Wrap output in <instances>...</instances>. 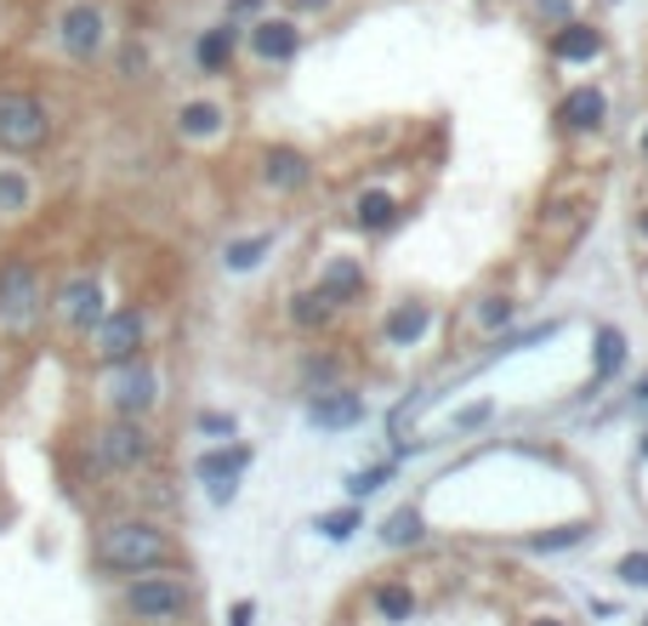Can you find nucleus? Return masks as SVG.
Wrapping results in <instances>:
<instances>
[{"label": "nucleus", "instance_id": "37998d69", "mask_svg": "<svg viewBox=\"0 0 648 626\" xmlns=\"http://www.w3.org/2000/svg\"><path fill=\"white\" fill-rule=\"evenodd\" d=\"M642 456H648V433H642Z\"/></svg>", "mask_w": 648, "mask_h": 626}, {"label": "nucleus", "instance_id": "c85d7f7f", "mask_svg": "<svg viewBox=\"0 0 648 626\" xmlns=\"http://www.w3.org/2000/svg\"><path fill=\"white\" fill-rule=\"evenodd\" d=\"M34 200V182L18 166H0V217H23Z\"/></svg>", "mask_w": 648, "mask_h": 626}, {"label": "nucleus", "instance_id": "2f4dec72", "mask_svg": "<svg viewBox=\"0 0 648 626\" xmlns=\"http://www.w3.org/2000/svg\"><path fill=\"white\" fill-rule=\"evenodd\" d=\"M359 529V507H336V513H319V536L330 541H347Z\"/></svg>", "mask_w": 648, "mask_h": 626}, {"label": "nucleus", "instance_id": "a211bd4d", "mask_svg": "<svg viewBox=\"0 0 648 626\" xmlns=\"http://www.w3.org/2000/svg\"><path fill=\"white\" fill-rule=\"evenodd\" d=\"M308 421L325 427V433H341V427H359L365 421V394L359 388H336V394H313L308 399Z\"/></svg>", "mask_w": 648, "mask_h": 626}, {"label": "nucleus", "instance_id": "4c0bfd02", "mask_svg": "<svg viewBox=\"0 0 648 626\" xmlns=\"http://www.w3.org/2000/svg\"><path fill=\"white\" fill-rule=\"evenodd\" d=\"M483 416H489V405H472V410H461V427H478Z\"/></svg>", "mask_w": 648, "mask_h": 626}, {"label": "nucleus", "instance_id": "20e7f679", "mask_svg": "<svg viewBox=\"0 0 648 626\" xmlns=\"http://www.w3.org/2000/svg\"><path fill=\"white\" fill-rule=\"evenodd\" d=\"M148 348H154V314H148L142 302L109 308L103 319H97V330H91V359H97V365H109V370L142 359Z\"/></svg>", "mask_w": 648, "mask_h": 626}, {"label": "nucleus", "instance_id": "b1692460", "mask_svg": "<svg viewBox=\"0 0 648 626\" xmlns=\"http://www.w3.org/2000/svg\"><path fill=\"white\" fill-rule=\"evenodd\" d=\"M421 541H427V518H421V507H398V513L381 518V547L405 553V547H421Z\"/></svg>", "mask_w": 648, "mask_h": 626}, {"label": "nucleus", "instance_id": "0eeeda50", "mask_svg": "<svg viewBox=\"0 0 648 626\" xmlns=\"http://www.w3.org/2000/svg\"><path fill=\"white\" fill-rule=\"evenodd\" d=\"M52 142V109L29 91H0V149L7 155H34Z\"/></svg>", "mask_w": 648, "mask_h": 626}, {"label": "nucleus", "instance_id": "39448f33", "mask_svg": "<svg viewBox=\"0 0 648 626\" xmlns=\"http://www.w3.org/2000/svg\"><path fill=\"white\" fill-rule=\"evenodd\" d=\"M103 405L109 416H126V421H148L160 405H166V376L154 359H131V365H114L109 381H103Z\"/></svg>", "mask_w": 648, "mask_h": 626}, {"label": "nucleus", "instance_id": "c9c22d12", "mask_svg": "<svg viewBox=\"0 0 648 626\" xmlns=\"http://www.w3.org/2000/svg\"><path fill=\"white\" fill-rule=\"evenodd\" d=\"M228 12H233V18H257V12H268V0H233ZM233 18H228V23H233Z\"/></svg>", "mask_w": 648, "mask_h": 626}, {"label": "nucleus", "instance_id": "58836bf2", "mask_svg": "<svg viewBox=\"0 0 648 626\" xmlns=\"http://www.w3.org/2000/svg\"><path fill=\"white\" fill-rule=\"evenodd\" d=\"M637 239H642V246H648V206L637 211Z\"/></svg>", "mask_w": 648, "mask_h": 626}, {"label": "nucleus", "instance_id": "79ce46f5", "mask_svg": "<svg viewBox=\"0 0 648 626\" xmlns=\"http://www.w3.org/2000/svg\"><path fill=\"white\" fill-rule=\"evenodd\" d=\"M637 155L648 160V126H642V137H637Z\"/></svg>", "mask_w": 648, "mask_h": 626}, {"label": "nucleus", "instance_id": "ddd939ff", "mask_svg": "<svg viewBox=\"0 0 648 626\" xmlns=\"http://www.w3.org/2000/svg\"><path fill=\"white\" fill-rule=\"evenodd\" d=\"M257 182L268 188V195H302V188L313 182V160L302 149H290V142H273V149H262V166H257Z\"/></svg>", "mask_w": 648, "mask_h": 626}, {"label": "nucleus", "instance_id": "9d476101", "mask_svg": "<svg viewBox=\"0 0 648 626\" xmlns=\"http://www.w3.org/2000/svg\"><path fill=\"white\" fill-rule=\"evenodd\" d=\"M302 46H308V34H302L296 18H257L251 34H245V52H251V63H262V69L296 63L302 58Z\"/></svg>", "mask_w": 648, "mask_h": 626}, {"label": "nucleus", "instance_id": "a19ab883", "mask_svg": "<svg viewBox=\"0 0 648 626\" xmlns=\"http://www.w3.org/2000/svg\"><path fill=\"white\" fill-rule=\"evenodd\" d=\"M637 405H648V376H637Z\"/></svg>", "mask_w": 648, "mask_h": 626}, {"label": "nucleus", "instance_id": "473e14b6", "mask_svg": "<svg viewBox=\"0 0 648 626\" xmlns=\"http://www.w3.org/2000/svg\"><path fill=\"white\" fill-rule=\"evenodd\" d=\"M615 575H620V587H637V593H648V553H626V558L615 564Z\"/></svg>", "mask_w": 648, "mask_h": 626}, {"label": "nucleus", "instance_id": "4468645a", "mask_svg": "<svg viewBox=\"0 0 648 626\" xmlns=\"http://www.w3.org/2000/svg\"><path fill=\"white\" fill-rule=\"evenodd\" d=\"M432 302L427 297H405V302H392L387 308V319H381V348H398V354H405V348H421L427 342V336H432Z\"/></svg>", "mask_w": 648, "mask_h": 626}, {"label": "nucleus", "instance_id": "bb28decb", "mask_svg": "<svg viewBox=\"0 0 648 626\" xmlns=\"http://www.w3.org/2000/svg\"><path fill=\"white\" fill-rule=\"evenodd\" d=\"M586 536H591V518H575L558 529H540V536H524V553H564V547H580Z\"/></svg>", "mask_w": 648, "mask_h": 626}, {"label": "nucleus", "instance_id": "5701e85b", "mask_svg": "<svg viewBox=\"0 0 648 626\" xmlns=\"http://www.w3.org/2000/svg\"><path fill=\"white\" fill-rule=\"evenodd\" d=\"M285 319H290L296 330H302V336H325V330H330L341 314H336V308H330V302L313 291V285H302V291H290V297H285Z\"/></svg>", "mask_w": 648, "mask_h": 626}, {"label": "nucleus", "instance_id": "2eb2a0df", "mask_svg": "<svg viewBox=\"0 0 648 626\" xmlns=\"http://www.w3.org/2000/svg\"><path fill=\"white\" fill-rule=\"evenodd\" d=\"M558 126L569 137H597L609 126V91L604 86H569L558 98Z\"/></svg>", "mask_w": 648, "mask_h": 626}, {"label": "nucleus", "instance_id": "c03bdc74", "mask_svg": "<svg viewBox=\"0 0 648 626\" xmlns=\"http://www.w3.org/2000/svg\"><path fill=\"white\" fill-rule=\"evenodd\" d=\"M0 381H7V370H0Z\"/></svg>", "mask_w": 648, "mask_h": 626}, {"label": "nucleus", "instance_id": "e433bc0d", "mask_svg": "<svg viewBox=\"0 0 648 626\" xmlns=\"http://www.w3.org/2000/svg\"><path fill=\"white\" fill-rule=\"evenodd\" d=\"M251 620H257V604H233L228 609V626H251Z\"/></svg>", "mask_w": 648, "mask_h": 626}, {"label": "nucleus", "instance_id": "6e6552de", "mask_svg": "<svg viewBox=\"0 0 648 626\" xmlns=\"http://www.w3.org/2000/svg\"><path fill=\"white\" fill-rule=\"evenodd\" d=\"M52 308V319L69 330V336H91L97 330V319L109 314V297H103V279L97 274H74V279H63V291L46 302Z\"/></svg>", "mask_w": 648, "mask_h": 626}, {"label": "nucleus", "instance_id": "72a5a7b5", "mask_svg": "<svg viewBox=\"0 0 648 626\" xmlns=\"http://www.w3.org/2000/svg\"><path fill=\"white\" fill-rule=\"evenodd\" d=\"M199 433H217V439H233L239 433V421L233 416H222V410H199V421H193Z\"/></svg>", "mask_w": 648, "mask_h": 626}, {"label": "nucleus", "instance_id": "4be33fe9", "mask_svg": "<svg viewBox=\"0 0 648 626\" xmlns=\"http://www.w3.org/2000/svg\"><path fill=\"white\" fill-rule=\"evenodd\" d=\"M370 609H376V620H387V626H405V620H416L421 598H416V587L405 582V575H392V582H376V587H370Z\"/></svg>", "mask_w": 648, "mask_h": 626}, {"label": "nucleus", "instance_id": "c756f323", "mask_svg": "<svg viewBox=\"0 0 648 626\" xmlns=\"http://www.w3.org/2000/svg\"><path fill=\"white\" fill-rule=\"evenodd\" d=\"M524 12H529L546 34H558L564 23H575V18H580V0H524Z\"/></svg>", "mask_w": 648, "mask_h": 626}, {"label": "nucleus", "instance_id": "6ab92c4d", "mask_svg": "<svg viewBox=\"0 0 648 626\" xmlns=\"http://www.w3.org/2000/svg\"><path fill=\"white\" fill-rule=\"evenodd\" d=\"M546 40H552V58L558 63H597V58H604V29H597L591 18H575V23H564L558 34H546Z\"/></svg>", "mask_w": 648, "mask_h": 626}, {"label": "nucleus", "instance_id": "a878e982", "mask_svg": "<svg viewBox=\"0 0 648 626\" xmlns=\"http://www.w3.org/2000/svg\"><path fill=\"white\" fill-rule=\"evenodd\" d=\"M512 314H518V297H512V291H489V297H478V302L467 308V325L489 336V330H501Z\"/></svg>", "mask_w": 648, "mask_h": 626}, {"label": "nucleus", "instance_id": "dca6fc26", "mask_svg": "<svg viewBox=\"0 0 648 626\" xmlns=\"http://www.w3.org/2000/svg\"><path fill=\"white\" fill-rule=\"evenodd\" d=\"M177 137L193 142V149H217V142L228 137V109L217 98H188L177 109Z\"/></svg>", "mask_w": 648, "mask_h": 626}, {"label": "nucleus", "instance_id": "7c9ffc66", "mask_svg": "<svg viewBox=\"0 0 648 626\" xmlns=\"http://www.w3.org/2000/svg\"><path fill=\"white\" fill-rule=\"evenodd\" d=\"M392 461H376V467H365V473H353V478H347V496H353V501H365V496H376L381 485H392Z\"/></svg>", "mask_w": 648, "mask_h": 626}, {"label": "nucleus", "instance_id": "aec40b11", "mask_svg": "<svg viewBox=\"0 0 648 626\" xmlns=\"http://www.w3.org/2000/svg\"><path fill=\"white\" fill-rule=\"evenodd\" d=\"M296 381L308 388V399H313V394H336V388H347V354H341V348H319V354H308L302 365H296Z\"/></svg>", "mask_w": 648, "mask_h": 626}, {"label": "nucleus", "instance_id": "f3484780", "mask_svg": "<svg viewBox=\"0 0 648 626\" xmlns=\"http://www.w3.org/2000/svg\"><path fill=\"white\" fill-rule=\"evenodd\" d=\"M398 217H405V195H392L387 182L365 188V195H353V206H347V222L359 233H387V228H398Z\"/></svg>", "mask_w": 648, "mask_h": 626}, {"label": "nucleus", "instance_id": "7ed1b4c3", "mask_svg": "<svg viewBox=\"0 0 648 626\" xmlns=\"http://www.w3.org/2000/svg\"><path fill=\"white\" fill-rule=\"evenodd\" d=\"M120 609L137 626H177L193 609V587H188L182 569H148V575H131L126 582Z\"/></svg>", "mask_w": 648, "mask_h": 626}, {"label": "nucleus", "instance_id": "f03ea898", "mask_svg": "<svg viewBox=\"0 0 648 626\" xmlns=\"http://www.w3.org/2000/svg\"><path fill=\"white\" fill-rule=\"evenodd\" d=\"M160 456H166V439L148 421L103 416L86 433V467H91V478H131V473H148Z\"/></svg>", "mask_w": 648, "mask_h": 626}, {"label": "nucleus", "instance_id": "f8f14e48", "mask_svg": "<svg viewBox=\"0 0 648 626\" xmlns=\"http://www.w3.org/2000/svg\"><path fill=\"white\" fill-rule=\"evenodd\" d=\"M313 291L341 314V308H353V302L370 291V274H365V262H359L353 251H336V257H325V268H319V279H313Z\"/></svg>", "mask_w": 648, "mask_h": 626}, {"label": "nucleus", "instance_id": "393cba45", "mask_svg": "<svg viewBox=\"0 0 648 626\" xmlns=\"http://www.w3.org/2000/svg\"><path fill=\"white\" fill-rule=\"evenodd\" d=\"M620 365H626V336L615 325H604L597 330V354H591V388H604Z\"/></svg>", "mask_w": 648, "mask_h": 626}, {"label": "nucleus", "instance_id": "ea45409f", "mask_svg": "<svg viewBox=\"0 0 648 626\" xmlns=\"http://www.w3.org/2000/svg\"><path fill=\"white\" fill-rule=\"evenodd\" d=\"M529 626H569V620H558V615H535Z\"/></svg>", "mask_w": 648, "mask_h": 626}, {"label": "nucleus", "instance_id": "cd10ccee", "mask_svg": "<svg viewBox=\"0 0 648 626\" xmlns=\"http://www.w3.org/2000/svg\"><path fill=\"white\" fill-rule=\"evenodd\" d=\"M273 251V233H251V239H233V246L222 251V268L228 274H251V268H262V257Z\"/></svg>", "mask_w": 648, "mask_h": 626}, {"label": "nucleus", "instance_id": "f257e3e1", "mask_svg": "<svg viewBox=\"0 0 648 626\" xmlns=\"http://www.w3.org/2000/svg\"><path fill=\"white\" fill-rule=\"evenodd\" d=\"M91 564L103 569V575H148V569H177V541H171V529L160 518H148V513H126V518H109L103 529H97V541H91Z\"/></svg>", "mask_w": 648, "mask_h": 626}, {"label": "nucleus", "instance_id": "412c9836", "mask_svg": "<svg viewBox=\"0 0 648 626\" xmlns=\"http://www.w3.org/2000/svg\"><path fill=\"white\" fill-rule=\"evenodd\" d=\"M239 58V23H211L206 34L193 40V63L206 74H228Z\"/></svg>", "mask_w": 648, "mask_h": 626}, {"label": "nucleus", "instance_id": "423d86ee", "mask_svg": "<svg viewBox=\"0 0 648 626\" xmlns=\"http://www.w3.org/2000/svg\"><path fill=\"white\" fill-rule=\"evenodd\" d=\"M40 319H46L40 268L29 257H7V262H0V330H7V336H29Z\"/></svg>", "mask_w": 648, "mask_h": 626}, {"label": "nucleus", "instance_id": "a18cd8bd", "mask_svg": "<svg viewBox=\"0 0 648 626\" xmlns=\"http://www.w3.org/2000/svg\"><path fill=\"white\" fill-rule=\"evenodd\" d=\"M642 626H648V620H642Z\"/></svg>", "mask_w": 648, "mask_h": 626}, {"label": "nucleus", "instance_id": "f704fd0d", "mask_svg": "<svg viewBox=\"0 0 648 626\" xmlns=\"http://www.w3.org/2000/svg\"><path fill=\"white\" fill-rule=\"evenodd\" d=\"M330 7H336V0H290V18L296 23H302V18H325Z\"/></svg>", "mask_w": 648, "mask_h": 626}, {"label": "nucleus", "instance_id": "1a4fd4ad", "mask_svg": "<svg viewBox=\"0 0 648 626\" xmlns=\"http://www.w3.org/2000/svg\"><path fill=\"white\" fill-rule=\"evenodd\" d=\"M58 46L74 63H91L109 46V12L97 7V0H69L58 12Z\"/></svg>", "mask_w": 648, "mask_h": 626}, {"label": "nucleus", "instance_id": "9b49d317", "mask_svg": "<svg viewBox=\"0 0 648 626\" xmlns=\"http://www.w3.org/2000/svg\"><path fill=\"white\" fill-rule=\"evenodd\" d=\"M251 461H257V450L245 445V439H233V445H222V450H206L193 461V478L199 485H211V496L217 501H233V490H239V478L251 473Z\"/></svg>", "mask_w": 648, "mask_h": 626}]
</instances>
